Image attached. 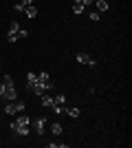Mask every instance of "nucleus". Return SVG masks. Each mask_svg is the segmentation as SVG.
Wrapping results in <instances>:
<instances>
[{
	"label": "nucleus",
	"instance_id": "nucleus-5",
	"mask_svg": "<svg viewBox=\"0 0 132 148\" xmlns=\"http://www.w3.org/2000/svg\"><path fill=\"white\" fill-rule=\"evenodd\" d=\"M77 62H79V64H88V66H95V64H97V62H95V58H90V56H86V53H77Z\"/></svg>",
	"mask_w": 132,
	"mask_h": 148
},
{
	"label": "nucleus",
	"instance_id": "nucleus-3",
	"mask_svg": "<svg viewBox=\"0 0 132 148\" xmlns=\"http://www.w3.org/2000/svg\"><path fill=\"white\" fill-rule=\"evenodd\" d=\"M20 29H22V27H20L16 20H11V22H9V33H7V40H9V42H16V40H18Z\"/></svg>",
	"mask_w": 132,
	"mask_h": 148
},
{
	"label": "nucleus",
	"instance_id": "nucleus-16",
	"mask_svg": "<svg viewBox=\"0 0 132 148\" xmlns=\"http://www.w3.org/2000/svg\"><path fill=\"white\" fill-rule=\"evenodd\" d=\"M0 82H2L5 86H13V77H11V75H5V77H2Z\"/></svg>",
	"mask_w": 132,
	"mask_h": 148
},
{
	"label": "nucleus",
	"instance_id": "nucleus-7",
	"mask_svg": "<svg viewBox=\"0 0 132 148\" xmlns=\"http://www.w3.org/2000/svg\"><path fill=\"white\" fill-rule=\"evenodd\" d=\"M38 84V73H33V71H29L26 73V88H31L33 91V86Z\"/></svg>",
	"mask_w": 132,
	"mask_h": 148
},
{
	"label": "nucleus",
	"instance_id": "nucleus-4",
	"mask_svg": "<svg viewBox=\"0 0 132 148\" xmlns=\"http://www.w3.org/2000/svg\"><path fill=\"white\" fill-rule=\"evenodd\" d=\"M31 124H33V130H35V133L42 137V135H44V128H46V119L40 117V119H35V122H31Z\"/></svg>",
	"mask_w": 132,
	"mask_h": 148
},
{
	"label": "nucleus",
	"instance_id": "nucleus-20",
	"mask_svg": "<svg viewBox=\"0 0 132 148\" xmlns=\"http://www.w3.org/2000/svg\"><path fill=\"white\" fill-rule=\"evenodd\" d=\"M90 18H93V22H97V20H101V13L99 11H90Z\"/></svg>",
	"mask_w": 132,
	"mask_h": 148
},
{
	"label": "nucleus",
	"instance_id": "nucleus-8",
	"mask_svg": "<svg viewBox=\"0 0 132 148\" xmlns=\"http://www.w3.org/2000/svg\"><path fill=\"white\" fill-rule=\"evenodd\" d=\"M93 5H95V9H97L99 13H104V11H108V9H110V5H108L106 0H95Z\"/></svg>",
	"mask_w": 132,
	"mask_h": 148
},
{
	"label": "nucleus",
	"instance_id": "nucleus-22",
	"mask_svg": "<svg viewBox=\"0 0 132 148\" xmlns=\"http://www.w3.org/2000/svg\"><path fill=\"white\" fill-rule=\"evenodd\" d=\"M20 5H22V7H31V5H33V0H22Z\"/></svg>",
	"mask_w": 132,
	"mask_h": 148
},
{
	"label": "nucleus",
	"instance_id": "nucleus-17",
	"mask_svg": "<svg viewBox=\"0 0 132 148\" xmlns=\"http://www.w3.org/2000/svg\"><path fill=\"white\" fill-rule=\"evenodd\" d=\"M38 80H40V82H51V77H49V73H46V71H40Z\"/></svg>",
	"mask_w": 132,
	"mask_h": 148
},
{
	"label": "nucleus",
	"instance_id": "nucleus-11",
	"mask_svg": "<svg viewBox=\"0 0 132 148\" xmlns=\"http://www.w3.org/2000/svg\"><path fill=\"white\" fill-rule=\"evenodd\" d=\"M5 113H7V115H16V113H18V111H16V99L5 106Z\"/></svg>",
	"mask_w": 132,
	"mask_h": 148
},
{
	"label": "nucleus",
	"instance_id": "nucleus-18",
	"mask_svg": "<svg viewBox=\"0 0 132 148\" xmlns=\"http://www.w3.org/2000/svg\"><path fill=\"white\" fill-rule=\"evenodd\" d=\"M51 130H53V135H60V133H62V124H53Z\"/></svg>",
	"mask_w": 132,
	"mask_h": 148
},
{
	"label": "nucleus",
	"instance_id": "nucleus-9",
	"mask_svg": "<svg viewBox=\"0 0 132 148\" xmlns=\"http://www.w3.org/2000/svg\"><path fill=\"white\" fill-rule=\"evenodd\" d=\"M40 99H42V104H44V106H49V108H51L53 104H55V102H53V95H51V93H44V95H42Z\"/></svg>",
	"mask_w": 132,
	"mask_h": 148
},
{
	"label": "nucleus",
	"instance_id": "nucleus-2",
	"mask_svg": "<svg viewBox=\"0 0 132 148\" xmlns=\"http://www.w3.org/2000/svg\"><path fill=\"white\" fill-rule=\"evenodd\" d=\"M53 88H55V84H53V82H40V80H38V84L33 86V93H35L38 97H42L44 93L53 91Z\"/></svg>",
	"mask_w": 132,
	"mask_h": 148
},
{
	"label": "nucleus",
	"instance_id": "nucleus-21",
	"mask_svg": "<svg viewBox=\"0 0 132 148\" xmlns=\"http://www.w3.org/2000/svg\"><path fill=\"white\" fill-rule=\"evenodd\" d=\"M0 99H5V84L0 82Z\"/></svg>",
	"mask_w": 132,
	"mask_h": 148
},
{
	"label": "nucleus",
	"instance_id": "nucleus-1",
	"mask_svg": "<svg viewBox=\"0 0 132 148\" xmlns=\"http://www.w3.org/2000/svg\"><path fill=\"white\" fill-rule=\"evenodd\" d=\"M9 126H11V130L16 133V135L26 137L29 130H31V119H29V115H24V113H18V119H13Z\"/></svg>",
	"mask_w": 132,
	"mask_h": 148
},
{
	"label": "nucleus",
	"instance_id": "nucleus-15",
	"mask_svg": "<svg viewBox=\"0 0 132 148\" xmlns=\"http://www.w3.org/2000/svg\"><path fill=\"white\" fill-rule=\"evenodd\" d=\"M84 9H86V7H84L82 2H73V11L75 13H84Z\"/></svg>",
	"mask_w": 132,
	"mask_h": 148
},
{
	"label": "nucleus",
	"instance_id": "nucleus-6",
	"mask_svg": "<svg viewBox=\"0 0 132 148\" xmlns=\"http://www.w3.org/2000/svg\"><path fill=\"white\" fill-rule=\"evenodd\" d=\"M5 99H7V102L18 99V91H16V86H5Z\"/></svg>",
	"mask_w": 132,
	"mask_h": 148
},
{
	"label": "nucleus",
	"instance_id": "nucleus-13",
	"mask_svg": "<svg viewBox=\"0 0 132 148\" xmlns=\"http://www.w3.org/2000/svg\"><path fill=\"white\" fill-rule=\"evenodd\" d=\"M66 113H68V115H70V117H79V108H77V106H70V108H66Z\"/></svg>",
	"mask_w": 132,
	"mask_h": 148
},
{
	"label": "nucleus",
	"instance_id": "nucleus-10",
	"mask_svg": "<svg viewBox=\"0 0 132 148\" xmlns=\"http://www.w3.org/2000/svg\"><path fill=\"white\" fill-rule=\"evenodd\" d=\"M24 16L26 18H35V16H38V9H35V7H24Z\"/></svg>",
	"mask_w": 132,
	"mask_h": 148
},
{
	"label": "nucleus",
	"instance_id": "nucleus-23",
	"mask_svg": "<svg viewBox=\"0 0 132 148\" xmlns=\"http://www.w3.org/2000/svg\"><path fill=\"white\" fill-rule=\"evenodd\" d=\"M29 36V31H24V29H20V33H18V38H26Z\"/></svg>",
	"mask_w": 132,
	"mask_h": 148
},
{
	"label": "nucleus",
	"instance_id": "nucleus-25",
	"mask_svg": "<svg viewBox=\"0 0 132 148\" xmlns=\"http://www.w3.org/2000/svg\"><path fill=\"white\" fill-rule=\"evenodd\" d=\"M75 2H82V0H75Z\"/></svg>",
	"mask_w": 132,
	"mask_h": 148
},
{
	"label": "nucleus",
	"instance_id": "nucleus-24",
	"mask_svg": "<svg viewBox=\"0 0 132 148\" xmlns=\"http://www.w3.org/2000/svg\"><path fill=\"white\" fill-rule=\"evenodd\" d=\"M93 2H95V0H82V5H84V7H90Z\"/></svg>",
	"mask_w": 132,
	"mask_h": 148
},
{
	"label": "nucleus",
	"instance_id": "nucleus-12",
	"mask_svg": "<svg viewBox=\"0 0 132 148\" xmlns=\"http://www.w3.org/2000/svg\"><path fill=\"white\" fill-rule=\"evenodd\" d=\"M53 102H55V104H66V95H64V93H57L55 97H53Z\"/></svg>",
	"mask_w": 132,
	"mask_h": 148
},
{
	"label": "nucleus",
	"instance_id": "nucleus-19",
	"mask_svg": "<svg viewBox=\"0 0 132 148\" xmlns=\"http://www.w3.org/2000/svg\"><path fill=\"white\" fill-rule=\"evenodd\" d=\"M24 102H18V99H16V111H18V113H24Z\"/></svg>",
	"mask_w": 132,
	"mask_h": 148
},
{
	"label": "nucleus",
	"instance_id": "nucleus-14",
	"mask_svg": "<svg viewBox=\"0 0 132 148\" xmlns=\"http://www.w3.org/2000/svg\"><path fill=\"white\" fill-rule=\"evenodd\" d=\"M51 108H53V113H55V115H62V113H66V108H64L62 104H53Z\"/></svg>",
	"mask_w": 132,
	"mask_h": 148
}]
</instances>
